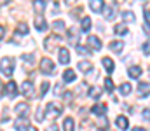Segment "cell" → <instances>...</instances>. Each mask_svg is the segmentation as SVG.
Returning a JSON list of instances; mask_svg holds the SVG:
<instances>
[{
  "instance_id": "5b68a950",
  "label": "cell",
  "mask_w": 150,
  "mask_h": 131,
  "mask_svg": "<svg viewBox=\"0 0 150 131\" xmlns=\"http://www.w3.org/2000/svg\"><path fill=\"white\" fill-rule=\"evenodd\" d=\"M21 61H23V67H25V70H32L33 67H35V54H23L21 56Z\"/></svg>"
},
{
  "instance_id": "52a82bcc",
  "label": "cell",
  "mask_w": 150,
  "mask_h": 131,
  "mask_svg": "<svg viewBox=\"0 0 150 131\" xmlns=\"http://www.w3.org/2000/svg\"><path fill=\"white\" fill-rule=\"evenodd\" d=\"M87 45H91L94 51H100V49H101V40H100L96 35H89V37H87Z\"/></svg>"
},
{
  "instance_id": "e575fe53",
  "label": "cell",
  "mask_w": 150,
  "mask_h": 131,
  "mask_svg": "<svg viewBox=\"0 0 150 131\" xmlns=\"http://www.w3.org/2000/svg\"><path fill=\"white\" fill-rule=\"evenodd\" d=\"M75 49H77V52H80V54H91V51H89V49H86L84 45H79V44H77V45H75Z\"/></svg>"
},
{
  "instance_id": "ee69618b",
  "label": "cell",
  "mask_w": 150,
  "mask_h": 131,
  "mask_svg": "<svg viewBox=\"0 0 150 131\" xmlns=\"http://www.w3.org/2000/svg\"><path fill=\"white\" fill-rule=\"evenodd\" d=\"M145 18H149V19H150V9H149V11H145Z\"/></svg>"
},
{
  "instance_id": "f1b7e54d",
  "label": "cell",
  "mask_w": 150,
  "mask_h": 131,
  "mask_svg": "<svg viewBox=\"0 0 150 131\" xmlns=\"http://www.w3.org/2000/svg\"><path fill=\"white\" fill-rule=\"evenodd\" d=\"M45 2H42V0H35L33 2V5H35V11H37L38 14H42L44 11H45V5H44Z\"/></svg>"
},
{
  "instance_id": "7dc6e473",
  "label": "cell",
  "mask_w": 150,
  "mask_h": 131,
  "mask_svg": "<svg viewBox=\"0 0 150 131\" xmlns=\"http://www.w3.org/2000/svg\"><path fill=\"white\" fill-rule=\"evenodd\" d=\"M7 2H9V0H2V5H7Z\"/></svg>"
},
{
  "instance_id": "30bf717a",
  "label": "cell",
  "mask_w": 150,
  "mask_h": 131,
  "mask_svg": "<svg viewBox=\"0 0 150 131\" xmlns=\"http://www.w3.org/2000/svg\"><path fill=\"white\" fill-rule=\"evenodd\" d=\"M58 54H59V63L61 65H68L70 63V52H68V49L63 47V49H59Z\"/></svg>"
},
{
  "instance_id": "bcb514c9",
  "label": "cell",
  "mask_w": 150,
  "mask_h": 131,
  "mask_svg": "<svg viewBox=\"0 0 150 131\" xmlns=\"http://www.w3.org/2000/svg\"><path fill=\"white\" fill-rule=\"evenodd\" d=\"M133 131H145L143 128H133Z\"/></svg>"
},
{
  "instance_id": "836d02e7",
  "label": "cell",
  "mask_w": 150,
  "mask_h": 131,
  "mask_svg": "<svg viewBox=\"0 0 150 131\" xmlns=\"http://www.w3.org/2000/svg\"><path fill=\"white\" fill-rule=\"evenodd\" d=\"M105 87H107V91H108V93H112V91H113V82H112V79H110V77H107V79H105Z\"/></svg>"
},
{
  "instance_id": "ffe728a7",
  "label": "cell",
  "mask_w": 150,
  "mask_h": 131,
  "mask_svg": "<svg viewBox=\"0 0 150 131\" xmlns=\"http://www.w3.org/2000/svg\"><path fill=\"white\" fill-rule=\"evenodd\" d=\"M63 128H65V131H75V121L74 117H67L65 121H63Z\"/></svg>"
},
{
  "instance_id": "4316f807",
  "label": "cell",
  "mask_w": 150,
  "mask_h": 131,
  "mask_svg": "<svg viewBox=\"0 0 150 131\" xmlns=\"http://www.w3.org/2000/svg\"><path fill=\"white\" fill-rule=\"evenodd\" d=\"M5 87L9 89V94H11V96H16V94H18V86H16V82H14V81H11Z\"/></svg>"
},
{
  "instance_id": "d590c367",
  "label": "cell",
  "mask_w": 150,
  "mask_h": 131,
  "mask_svg": "<svg viewBox=\"0 0 150 131\" xmlns=\"http://www.w3.org/2000/svg\"><path fill=\"white\" fill-rule=\"evenodd\" d=\"M47 89H49V82L45 81V82H42V89H40V96H44V94L47 93Z\"/></svg>"
},
{
  "instance_id": "f35d334b",
  "label": "cell",
  "mask_w": 150,
  "mask_h": 131,
  "mask_svg": "<svg viewBox=\"0 0 150 131\" xmlns=\"http://www.w3.org/2000/svg\"><path fill=\"white\" fill-rule=\"evenodd\" d=\"M143 30H145V33H147V35H150V23H149V21H145V23H143Z\"/></svg>"
},
{
  "instance_id": "6da1fadb",
  "label": "cell",
  "mask_w": 150,
  "mask_h": 131,
  "mask_svg": "<svg viewBox=\"0 0 150 131\" xmlns=\"http://www.w3.org/2000/svg\"><path fill=\"white\" fill-rule=\"evenodd\" d=\"M61 112H63V107H61V105H58V103H54V101H49V103H47V107H45V117L56 119V117H59V115H61Z\"/></svg>"
},
{
  "instance_id": "5bb4252c",
  "label": "cell",
  "mask_w": 150,
  "mask_h": 131,
  "mask_svg": "<svg viewBox=\"0 0 150 131\" xmlns=\"http://www.w3.org/2000/svg\"><path fill=\"white\" fill-rule=\"evenodd\" d=\"M91 112L96 114V115H105V112H107V105H105V103H98V105H94V107L91 108Z\"/></svg>"
},
{
  "instance_id": "7bdbcfd3",
  "label": "cell",
  "mask_w": 150,
  "mask_h": 131,
  "mask_svg": "<svg viewBox=\"0 0 150 131\" xmlns=\"http://www.w3.org/2000/svg\"><path fill=\"white\" fill-rule=\"evenodd\" d=\"M65 2H67V5H72V4H75V2H77V0H65Z\"/></svg>"
},
{
  "instance_id": "d6a6232c",
  "label": "cell",
  "mask_w": 150,
  "mask_h": 131,
  "mask_svg": "<svg viewBox=\"0 0 150 131\" xmlns=\"http://www.w3.org/2000/svg\"><path fill=\"white\" fill-rule=\"evenodd\" d=\"M119 91H120V94H124V96H126V94H129V93H131V84H127V82H126V84H122Z\"/></svg>"
},
{
  "instance_id": "3957f363",
  "label": "cell",
  "mask_w": 150,
  "mask_h": 131,
  "mask_svg": "<svg viewBox=\"0 0 150 131\" xmlns=\"http://www.w3.org/2000/svg\"><path fill=\"white\" fill-rule=\"evenodd\" d=\"M0 68H2V75L11 77V75H12V68H14V61H12L11 58H2Z\"/></svg>"
},
{
  "instance_id": "277c9868",
  "label": "cell",
  "mask_w": 150,
  "mask_h": 131,
  "mask_svg": "<svg viewBox=\"0 0 150 131\" xmlns=\"http://www.w3.org/2000/svg\"><path fill=\"white\" fill-rule=\"evenodd\" d=\"M40 70H42L44 75L52 74V72H54V61H52L51 58H42V59H40Z\"/></svg>"
},
{
  "instance_id": "74e56055",
  "label": "cell",
  "mask_w": 150,
  "mask_h": 131,
  "mask_svg": "<svg viewBox=\"0 0 150 131\" xmlns=\"http://www.w3.org/2000/svg\"><path fill=\"white\" fill-rule=\"evenodd\" d=\"M143 119L145 121H150V108H145L143 110Z\"/></svg>"
},
{
  "instance_id": "681fc988",
  "label": "cell",
  "mask_w": 150,
  "mask_h": 131,
  "mask_svg": "<svg viewBox=\"0 0 150 131\" xmlns=\"http://www.w3.org/2000/svg\"><path fill=\"white\" fill-rule=\"evenodd\" d=\"M115 2H124V0H115Z\"/></svg>"
},
{
  "instance_id": "ba28073f",
  "label": "cell",
  "mask_w": 150,
  "mask_h": 131,
  "mask_svg": "<svg viewBox=\"0 0 150 131\" xmlns=\"http://www.w3.org/2000/svg\"><path fill=\"white\" fill-rule=\"evenodd\" d=\"M68 42L72 44V45H77V42H79V32H77V28L75 26H72L70 30H68Z\"/></svg>"
},
{
  "instance_id": "4dcf8cb0",
  "label": "cell",
  "mask_w": 150,
  "mask_h": 131,
  "mask_svg": "<svg viewBox=\"0 0 150 131\" xmlns=\"http://www.w3.org/2000/svg\"><path fill=\"white\" fill-rule=\"evenodd\" d=\"M18 33H19V35H26V33H28L26 23H18Z\"/></svg>"
},
{
  "instance_id": "d4e9b609",
  "label": "cell",
  "mask_w": 150,
  "mask_h": 131,
  "mask_svg": "<svg viewBox=\"0 0 150 131\" xmlns=\"http://www.w3.org/2000/svg\"><path fill=\"white\" fill-rule=\"evenodd\" d=\"M122 19H124L126 23H134V12L124 11V12H122Z\"/></svg>"
},
{
  "instance_id": "c3c4849f",
  "label": "cell",
  "mask_w": 150,
  "mask_h": 131,
  "mask_svg": "<svg viewBox=\"0 0 150 131\" xmlns=\"http://www.w3.org/2000/svg\"><path fill=\"white\" fill-rule=\"evenodd\" d=\"M42 2H45V4H49V2H51V0H42Z\"/></svg>"
},
{
  "instance_id": "4fadbf2b",
  "label": "cell",
  "mask_w": 150,
  "mask_h": 131,
  "mask_svg": "<svg viewBox=\"0 0 150 131\" xmlns=\"http://www.w3.org/2000/svg\"><path fill=\"white\" fill-rule=\"evenodd\" d=\"M101 63H103V67H105V70L108 72V74H112L113 68H115V65H113V59L112 58H108V56H105L103 59H101Z\"/></svg>"
},
{
  "instance_id": "484cf974",
  "label": "cell",
  "mask_w": 150,
  "mask_h": 131,
  "mask_svg": "<svg viewBox=\"0 0 150 131\" xmlns=\"http://www.w3.org/2000/svg\"><path fill=\"white\" fill-rule=\"evenodd\" d=\"M101 93H103V89H100V87H91L89 96H91V98H94V100H98V98L101 96Z\"/></svg>"
},
{
  "instance_id": "d6986e66",
  "label": "cell",
  "mask_w": 150,
  "mask_h": 131,
  "mask_svg": "<svg viewBox=\"0 0 150 131\" xmlns=\"http://www.w3.org/2000/svg\"><path fill=\"white\" fill-rule=\"evenodd\" d=\"M113 14H115V5H105V9H103L105 19H112Z\"/></svg>"
},
{
  "instance_id": "f907efd6",
  "label": "cell",
  "mask_w": 150,
  "mask_h": 131,
  "mask_svg": "<svg viewBox=\"0 0 150 131\" xmlns=\"http://www.w3.org/2000/svg\"><path fill=\"white\" fill-rule=\"evenodd\" d=\"M100 131H105V130H100Z\"/></svg>"
},
{
  "instance_id": "f546056e",
  "label": "cell",
  "mask_w": 150,
  "mask_h": 131,
  "mask_svg": "<svg viewBox=\"0 0 150 131\" xmlns=\"http://www.w3.org/2000/svg\"><path fill=\"white\" fill-rule=\"evenodd\" d=\"M91 18H82V30L84 32H89L91 30Z\"/></svg>"
},
{
  "instance_id": "7402d4cb",
  "label": "cell",
  "mask_w": 150,
  "mask_h": 131,
  "mask_svg": "<svg viewBox=\"0 0 150 131\" xmlns=\"http://www.w3.org/2000/svg\"><path fill=\"white\" fill-rule=\"evenodd\" d=\"M77 68H79L80 72H89V70H93V63H91V61H79Z\"/></svg>"
},
{
  "instance_id": "b9f144b4",
  "label": "cell",
  "mask_w": 150,
  "mask_h": 131,
  "mask_svg": "<svg viewBox=\"0 0 150 131\" xmlns=\"http://www.w3.org/2000/svg\"><path fill=\"white\" fill-rule=\"evenodd\" d=\"M47 131H58V126H56V124H51V126L47 128Z\"/></svg>"
},
{
  "instance_id": "7c38bea8",
  "label": "cell",
  "mask_w": 150,
  "mask_h": 131,
  "mask_svg": "<svg viewBox=\"0 0 150 131\" xmlns=\"http://www.w3.org/2000/svg\"><path fill=\"white\" fill-rule=\"evenodd\" d=\"M103 5H105L103 0H89V7H91V11H94V12H101V11H103Z\"/></svg>"
},
{
  "instance_id": "7a4b0ae2",
  "label": "cell",
  "mask_w": 150,
  "mask_h": 131,
  "mask_svg": "<svg viewBox=\"0 0 150 131\" xmlns=\"http://www.w3.org/2000/svg\"><path fill=\"white\" fill-rule=\"evenodd\" d=\"M59 44H61V35H59V33H52V35H49V37L44 40V45H45L47 51H54Z\"/></svg>"
},
{
  "instance_id": "e0dca14e",
  "label": "cell",
  "mask_w": 150,
  "mask_h": 131,
  "mask_svg": "<svg viewBox=\"0 0 150 131\" xmlns=\"http://www.w3.org/2000/svg\"><path fill=\"white\" fill-rule=\"evenodd\" d=\"M127 74H129V77H131V79H138V77L142 75V68H140L138 65H134V67H129Z\"/></svg>"
},
{
  "instance_id": "ab89813d",
  "label": "cell",
  "mask_w": 150,
  "mask_h": 131,
  "mask_svg": "<svg viewBox=\"0 0 150 131\" xmlns=\"http://www.w3.org/2000/svg\"><path fill=\"white\" fill-rule=\"evenodd\" d=\"M143 52H145V54H150V40L145 42V45H143Z\"/></svg>"
},
{
  "instance_id": "cb8c5ba5",
  "label": "cell",
  "mask_w": 150,
  "mask_h": 131,
  "mask_svg": "<svg viewBox=\"0 0 150 131\" xmlns=\"http://www.w3.org/2000/svg\"><path fill=\"white\" fill-rule=\"evenodd\" d=\"M113 30H115V33H117V35H127V33H129V30H127V26H126L124 23L115 25V28H113Z\"/></svg>"
},
{
  "instance_id": "44dd1931",
  "label": "cell",
  "mask_w": 150,
  "mask_h": 131,
  "mask_svg": "<svg viewBox=\"0 0 150 131\" xmlns=\"http://www.w3.org/2000/svg\"><path fill=\"white\" fill-rule=\"evenodd\" d=\"M74 81H75V72L70 70V68L65 70L63 72V82H74Z\"/></svg>"
},
{
  "instance_id": "1f68e13d",
  "label": "cell",
  "mask_w": 150,
  "mask_h": 131,
  "mask_svg": "<svg viewBox=\"0 0 150 131\" xmlns=\"http://www.w3.org/2000/svg\"><path fill=\"white\" fill-rule=\"evenodd\" d=\"M98 126H100V130H107V128H108L107 117H100V119H98Z\"/></svg>"
},
{
  "instance_id": "f6af8a7d",
  "label": "cell",
  "mask_w": 150,
  "mask_h": 131,
  "mask_svg": "<svg viewBox=\"0 0 150 131\" xmlns=\"http://www.w3.org/2000/svg\"><path fill=\"white\" fill-rule=\"evenodd\" d=\"M26 131H38V130H37V128H33V126H30V128H28Z\"/></svg>"
},
{
  "instance_id": "8fae6325",
  "label": "cell",
  "mask_w": 150,
  "mask_h": 131,
  "mask_svg": "<svg viewBox=\"0 0 150 131\" xmlns=\"http://www.w3.org/2000/svg\"><path fill=\"white\" fill-rule=\"evenodd\" d=\"M28 110H30L28 103H18V105H16V114L21 115V117H26V115H28Z\"/></svg>"
},
{
  "instance_id": "603a6c76",
  "label": "cell",
  "mask_w": 150,
  "mask_h": 131,
  "mask_svg": "<svg viewBox=\"0 0 150 131\" xmlns=\"http://www.w3.org/2000/svg\"><path fill=\"white\" fill-rule=\"evenodd\" d=\"M110 49H112L113 52H122V49H124V44L120 42V40H113V42H110Z\"/></svg>"
},
{
  "instance_id": "ac0fdd59",
  "label": "cell",
  "mask_w": 150,
  "mask_h": 131,
  "mask_svg": "<svg viewBox=\"0 0 150 131\" xmlns=\"http://www.w3.org/2000/svg\"><path fill=\"white\" fill-rule=\"evenodd\" d=\"M138 94H140V96L150 94V84L149 82H140V86H138Z\"/></svg>"
},
{
  "instance_id": "2e32d148",
  "label": "cell",
  "mask_w": 150,
  "mask_h": 131,
  "mask_svg": "<svg viewBox=\"0 0 150 131\" xmlns=\"http://www.w3.org/2000/svg\"><path fill=\"white\" fill-rule=\"evenodd\" d=\"M33 23H35V28H37L38 32H44V30L47 28V23H45V19H44L42 16H37Z\"/></svg>"
},
{
  "instance_id": "83f0119b",
  "label": "cell",
  "mask_w": 150,
  "mask_h": 131,
  "mask_svg": "<svg viewBox=\"0 0 150 131\" xmlns=\"http://www.w3.org/2000/svg\"><path fill=\"white\" fill-rule=\"evenodd\" d=\"M52 28H54L58 33H63V30H65V23L58 19V21H54V23H52Z\"/></svg>"
},
{
  "instance_id": "9c48e42d",
  "label": "cell",
  "mask_w": 150,
  "mask_h": 131,
  "mask_svg": "<svg viewBox=\"0 0 150 131\" xmlns=\"http://www.w3.org/2000/svg\"><path fill=\"white\" fill-rule=\"evenodd\" d=\"M14 128H16V131L28 130V128H30V126H28V119H26V117H19V119L14 123Z\"/></svg>"
},
{
  "instance_id": "60d3db41",
  "label": "cell",
  "mask_w": 150,
  "mask_h": 131,
  "mask_svg": "<svg viewBox=\"0 0 150 131\" xmlns=\"http://www.w3.org/2000/svg\"><path fill=\"white\" fill-rule=\"evenodd\" d=\"M80 12H82V9H80V7H77V9H74V11H72V16H79Z\"/></svg>"
},
{
  "instance_id": "8992f818",
  "label": "cell",
  "mask_w": 150,
  "mask_h": 131,
  "mask_svg": "<svg viewBox=\"0 0 150 131\" xmlns=\"http://www.w3.org/2000/svg\"><path fill=\"white\" fill-rule=\"evenodd\" d=\"M21 93L25 94V96H33V84H32V81H26V82H23L21 84Z\"/></svg>"
},
{
  "instance_id": "9a60e30c",
  "label": "cell",
  "mask_w": 150,
  "mask_h": 131,
  "mask_svg": "<svg viewBox=\"0 0 150 131\" xmlns=\"http://www.w3.org/2000/svg\"><path fill=\"white\" fill-rule=\"evenodd\" d=\"M115 124H117V128H119V130H127V126H129L127 117H124V115H119V117L115 119Z\"/></svg>"
},
{
  "instance_id": "8d00e7d4",
  "label": "cell",
  "mask_w": 150,
  "mask_h": 131,
  "mask_svg": "<svg viewBox=\"0 0 150 131\" xmlns=\"http://www.w3.org/2000/svg\"><path fill=\"white\" fill-rule=\"evenodd\" d=\"M61 89H63L61 84H56V87H54V94H56V96H61V94H63V91H61Z\"/></svg>"
}]
</instances>
